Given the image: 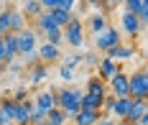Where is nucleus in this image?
<instances>
[{
    "mask_svg": "<svg viewBox=\"0 0 148 125\" xmlns=\"http://www.w3.org/2000/svg\"><path fill=\"white\" fill-rule=\"evenodd\" d=\"M82 94L84 92H82L79 87H74V84L61 87V89H56V105L72 117V115H77V112L82 110Z\"/></svg>",
    "mask_w": 148,
    "mask_h": 125,
    "instance_id": "1",
    "label": "nucleus"
},
{
    "mask_svg": "<svg viewBox=\"0 0 148 125\" xmlns=\"http://www.w3.org/2000/svg\"><path fill=\"white\" fill-rule=\"evenodd\" d=\"M64 31V41L69 44V46L74 48V51H84V23H82V18L72 16V20L61 28Z\"/></svg>",
    "mask_w": 148,
    "mask_h": 125,
    "instance_id": "2",
    "label": "nucleus"
},
{
    "mask_svg": "<svg viewBox=\"0 0 148 125\" xmlns=\"http://www.w3.org/2000/svg\"><path fill=\"white\" fill-rule=\"evenodd\" d=\"M118 44H123V36H120V28H115V26H107L105 31L95 33V51L107 54L110 48H115Z\"/></svg>",
    "mask_w": 148,
    "mask_h": 125,
    "instance_id": "3",
    "label": "nucleus"
},
{
    "mask_svg": "<svg viewBox=\"0 0 148 125\" xmlns=\"http://www.w3.org/2000/svg\"><path fill=\"white\" fill-rule=\"evenodd\" d=\"M107 92H112L115 97H130V74H125L120 69L118 74L107 82Z\"/></svg>",
    "mask_w": 148,
    "mask_h": 125,
    "instance_id": "4",
    "label": "nucleus"
},
{
    "mask_svg": "<svg viewBox=\"0 0 148 125\" xmlns=\"http://www.w3.org/2000/svg\"><path fill=\"white\" fill-rule=\"evenodd\" d=\"M130 97L133 100H148V77L143 69L130 74Z\"/></svg>",
    "mask_w": 148,
    "mask_h": 125,
    "instance_id": "5",
    "label": "nucleus"
},
{
    "mask_svg": "<svg viewBox=\"0 0 148 125\" xmlns=\"http://www.w3.org/2000/svg\"><path fill=\"white\" fill-rule=\"evenodd\" d=\"M120 28H123V33H128V36H138L140 28H143V23H140L138 13L123 8V10H120Z\"/></svg>",
    "mask_w": 148,
    "mask_h": 125,
    "instance_id": "6",
    "label": "nucleus"
},
{
    "mask_svg": "<svg viewBox=\"0 0 148 125\" xmlns=\"http://www.w3.org/2000/svg\"><path fill=\"white\" fill-rule=\"evenodd\" d=\"M15 110H18V100L3 97L0 100V125H15Z\"/></svg>",
    "mask_w": 148,
    "mask_h": 125,
    "instance_id": "7",
    "label": "nucleus"
},
{
    "mask_svg": "<svg viewBox=\"0 0 148 125\" xmlns=\"http://www.w3.org/2000/svg\"><path fill=\"white\" fill-rule=\"evenodd\" d=\"M118 72H120V61L110 59V56H102L100 59V64H97V77L102 79V82H110Z\"/></svg>",
    "mask_w": 148,
    "mask_h": 125,
    "instance_id": "8",
    "label": "nucleus"
},
{
    "mask_svg": "<svg viewBox=\"0 0 148 125\" xmlns=\"http://www.w3.org/2000/svg\"><path fill=\"white\" fill-rule=\"evenodd\" d=\"M61 59V46H54V44H49V41H41L38 44V61L44 64H54Z\"/></svg>",
    "mask_w": 148,
    "mask_h": 125,
    "instance_id": "9",
    "label": "nucleus"
},
{
    "mask_svg": "<svg viewBox=\"0 0 148 125\" xmlns=\"http://www.w3.org/2000/svg\"><path fill=\"white\" fill-rule=\"evenodd\" d=\"M102 117V110H79L77 115H72V123L74 125H97Z\"/></svg>",
    "mask_w": 148,
    "mask_h": 125,
    "instance_id": "10",
    "label": "nucleus"
},
{
    "mask_svg": "<svg viewBox=\"0 0 148 125\" xmlns=\"http://www.w3.org/2000/svg\"><path fill=\"white\" fill-rule=\"evenodd\" d=\"M8 13H10V33H21L28 26V18L23 16V10L18 5H8Z\"/></svg>",
    "mask_w": 148,
    "mask_h": 125,
    "instance_id": "11",
    "label": "nucleus"
},
{
    "mask_svg": "<svg viewBox=\"0 0 148 125\" xmlns=\"http://www.w3.org/2000/svg\"><path fill=\"white\" fill-rule=\"evenodd\" d=\"M33 28L44 36V33L54 31V28H59V26H56V20H54V16H51V10H41V16L33 20Z\"/></svg>",
    "mask_w": 148,
    "mask_h": 125,
    "instance_id": "12",
    "label": "nucleus"
},
{
    "mask_svg": "<svg viewBox=\"0 0 148 125\" xmlns=\"http://www.w3.org/2000/svg\"><path fill=\"white\" fill-rule=\"evenodd\" d=\"M105 56H110V59H115V61H128V59L135 56V46L133 44H118L115 48H110Z\"/></svg>",
    "mask_w": 148,
    "mask_h": 125,
    "instance_id": "13",
    "label": "nucleus"
},
{
    "mask_svg": "<svg viewBox=\"0 0 148 125\" xmlns=\"http://www.w3.org/2000/svg\"><path fill=\"white\" fill-rule=\"evenodd\" d=\"M33 102L44 110V112H49L51 107H56V89H41V92H36Z\"/></svg>",
    "mask_w": 148,
    "mask_h": 125,
    "instance_id": "14",
    "label": "nucleus"
},
{
    "mask_svg": "<svg viewBox=\"0 0 148 125\" xmlns=\"http://www.w3.org/2000/svg\"><path fill=\"white\" fill-rule=\"evenodd\" d=\"M46 77H49V64H44V61H33L31 64L28 82L33 84V87H38L41 82H46Z\"/></svg>",
    "mask_w": 148,
    "mask_h": 125,
    "instance_id": "15",
    "label": "nucleus"
},
{
    "mask_svg": "<svg viewBox=\"0 0 148 125\" xmlns=\"http://www.w3.org/2000/svg\"><path fill=\"white\" fill-rule=\"evenodd\" d=\"M110 26V20H107V10H97L95 16H89L87 18V28L92 33H100V31H105Z\"/></svg>",
    "mask_w": 148,
    "mask_h": 125,
    "instance_id": "16",
    "label": "nucleus"
},
{
    "mask_svg": "<svg viewBox=\"0 0 148 125\" xmlns=\"http://www.w3.org/2000/svg\"><path fill=\"white\" fill-rule=\"evenodd\" d=\"M130 100H133V97H115L110 115H112L115 120H125V117H128V110H130Z\"/></svg>",
    "mask_w": 148,
    "mask_h": 125,
    "instance_id": "17",
    "label": "nucleus"
},
{
    "mask_svg": "<svg viewBox=\"0 0 148 125\" xmlns=\"http://www.w3.org/2000/svg\"><path fill=\"white\" fill-rule=\"evenodd\" d=\"M148 110V100H130V110H128V123H135L143 112Z\"/></svg>",
    "mask_w": 148,
    "mask_h": 125,
    "instance_id": "18",
    "label": "nucleus"
},
{
    "mask_svg": "<svg viewBox=\"0 0 148 125\" xmlns=\"http://www.w3.org/2000/svg\"><path fill=\"white\" fill-rule=\"evenodd\" d=\"M87 92L89 94H100V97H107V82H102L97 74L89 77L87 79Z\"/></svg>",
    "mask_w": 148,
    "mask_h": 125,
    "instance_id": "19",
    "label": "nucleus"
},
{
    "mask_svg": "<svg viewBox=\"0 0 148 125\" xmlns=\"http://www.w3.org/2000/svg\"><path fill=\"white\" fill-rule=\"evenodd\" d=\"M21 10H23V16L28 18V20H36V18L41 16L44 5H41V0H28V3H23V5H21Z\"/></svg>",
    "mask_w": 148,
    "mask_h": 125,
    "instance_id": "20",
    "label": "nucleus"
},
{
    "mask_svg": "<svg viewBox=\"0 0 148 125\" xmlns=\"http://www.w3.org/2000/svg\"><path fill=\"white\" fill-rule=\"evenodd\" d=\"M46 120H51L54 125H69V120H72V117H69V115H66V112H64V110L56 105V107H51V110H49Z\"/></svg>",
    "mask_w": 148,
    "mask_h": 125,
    "instance_id": "21",
    "label": "nucleus"
},
{
    "mask_svg": "<svg viewBox=\"0 0 148 125\" xmlns=\"http://www.w3.org/2000/svg\"><path fill=\"white\" fill-rule=\"evenodd\" d=\"M102 102L105 97H100V94H89V92L82 94V107L84 110H102Z\"/></svg>",
    "mask_w": 148,
    "mask_h": 125,
    "instance_id": "22",
    "label": "nucleus"
},
{
    "mask_svg": "<svg viewBox=\"0 0 148 125\" xmlns=\"http://www.w3.org/2000/svg\"><path fill=\"white\" fill-rule=\"evenodd\" d=\"M51 16H54V20H56V26H59V28H64V26L72 20L74 13L69 10V8H54V10H51Z\"/></svg>",
    "mask_w": 148,
    "mask_h": 125,
    "instance_id": "23",
    "label": "nucleus"
},
{
    "mask_svg": "<svg viewBox=\"0 0 148 125\" xmlns=\"http://www.w3.org/2000/svg\"><path fill=\"white\" fill-rule=\"evenodd\" d=\"M46 115H49V112H44V110H41L38 105H36V102H33V100H31V125L44 123V120H46Z\"/></svg>",
    "mask_w": 148,
    "mask_h": 125,
    "instance_id": "24",
    "label": "nucleus"
},
{
    "mask_svg": "<svg viewBox=\"0 0 148 125\" xmlns=\"http://www.w3.org/2000/svg\"><path fill=\"white\" fill-rule=\"evenodd\" d=\"M44 36H46V41L54 44V46H61V44H64V31H61V28H54V31L44 33Z\"/></svg>",
    "mask_w": 148,
    "mask_h": 125,
    "instance_id": "25",
    "label": "nucleus"
},
{
    "mask_svg": "<svg viewBox=\"0 0 148 125\" xmlns=\"http://www.w3.org/2000/svg\"><path fill=\"white\" fill-rule=\"evenodd\" d=\"M64 66H69V69H77V66H82L84 64V59H82V54L77 51V54H69V56H64Z\"/></svg>",
    "mask_w": 148,
    "mask_h": 125,
    "instance_id": "26",
    "label": "nucleus"
},
{
    "mask_svg": "<svg viewBox=\"0 0 148 125\" xmlns=\"http://www.w3.org/2000/svg\"><path fill=\"white\" fill-rule=\"evenodd\" d=\"M5 33H10V13H8V5L0 13V36H5Z\"/></svg>",
    "mask_w": 148,
    "mask_h": 125,
    "instance_id": "27",
    "label": "nucleus"
},
{
    "mask_svg": "<svg viewBox=\"0 0 148 125\" xmlns=\"http://www.w3.org/2000/svg\"><path fill=\"white\" fill-rule=\"evenodd\" d=\"M82 59H84V64H87V66H97V64H100L97 51H87V54H82Z\"/></svg>",
    "mask_w": 148,
    "mask_h": 125,
    "instance_id": "28",
    "label": "nucleus"
},
{
    "mask_svg": "<svg viewBox=\"0 0 148 125\" xmlns=\"http://www.w3.org/2000/svg\"><path fill=\"white\" fill-rule=\"evenodd\" d=\"M59 79H61V82H72V79H74V69H69V66H64V64H61Z\"/></svg>",
    "mask_w": 148,
    "mask_h": 125,
    "instance_id": "29",
    "label": "nucleus"
},
{
    "mask_svg": "<svg viewBox=\"0 0 148 125\" xmlns=\"http://www.w3.org/2000/svg\"><path fill=\"white\" fill-rule=\"evenodd\" d=\"M123 8H128V10L138 13V10L143 8V0H125V3H123Z\"/></svg>",
    "mask_w": 148,
    "mask_h": 125,
    "instance_id": "30",
    "label": "nucleus"
},
{
    "mask_svg": "<svg viewBox=\"0 0 148 125\" xmlns=\"http://www.w3.org/2000/svg\"><path fill=\"white\" fill-rule=\"evenodd\" d=\"M138 18H140L143 26H148V0H143V8L138 10Z\"/></svg>",
    "mask_w": 148,
    "mask_h": 125,
    "instance_id": "31",
    "label": "nucleus"
},
{
    "mask_svg": "<svg viewBox=\"0 0 148 125\" xmlns=\"http://www.w3.org/2000/svg\"><path fill=\"white\" fill-rule=\"evenodd\" d=\"M0 64H8V48H5V36H0Z\"/></svg>",
    "mask_w": 148,
    "mask_h": 125,
    "instance_id": "32",
    "label": "nucleus"
},
{
    "mask_svg": "<svg viewBox=\"0 0 148 125\" xmlns=\"http://www.w3.org/2000/svg\"><path fill=\"white\" fill-rule=\"evenodd\" d=\"M15 100H18V102H23V100H28V89H23V87H18V89H15V94H13Z\"/></svg>",
    "mask_w": 148,
    "mask_h": 125,
    "instance_id": "33",
    "label": "nucleus"
},
{
    "mask_svg": "<svg viewBox=\"0 0 148 125\" xmlns=\"http://www.w3.org/2000/svg\"><path fill=\"white\" fill-rule=\"evenodd\" d=\"M97 125H118V120H115V117H100Z\"/></svg>",
    "mask_w": 148,
    "mask_h": 125,
    "instance_id": "34",
    "label": "nucleus"
},
{
    "mask_svg": "<svg viewBox=\"0 0 148 125\" xmlns=\"http://www.w3.org/2000/svg\"><path fill=\"white\" fill-rule=\"evenodd\" d=\"M135 123H138V125H148V110L140 115V117H138V120H135Z\"/></svg>",
    "mask_w": 148,
    "mask_h": 125,
    "instance_id": "35",
    "label": "nucleus"
},
{
    "mask_svg": "<svg viewBox=\"0 0 148 125\" xmlns=\"http://www.w3.org/2000/svg\"><path fill=\"white\" fill-rule=\"evenodd\" d=\"M89 5H92V8H102V0H87Z\"/></svg>",
    "mask_w": 148,
    "mask_h": 125,
    "instance_id": "36",
    "label": "nucleus"
},
{
    "mask_svg": "<svg viewBox=\"0 0 148 125\" xmlns=\"http://www.w3.org/2000/svg\"><path fill=\"white\" fill-rule=\"evenodd\" d=\"M36 125H54L51 120H44V123H36Z\"/></svg>",
    "mask_w": 148,
    "mask_h": 125,
    "instance_id": "37",
    "label": "nucleus"
},
{
    "mask_svg": "<svg viewBox=\"0 0 148 125\" xmlns=\"http://www.w3.org/2000/svg\"><path fill=\"white\" fill-rule=\"evenodd\" d=\"M118 125H130V123H128V120H118Z\"/></svg>",
    "mask_w": 148,
    "mask_h": 125,
    "instance_id": "38",
    "label": "nucleus"
},
{
    "mask_svg": "<svg viewBox=\"0 0 148 125\" xmlns=\"http://www.w3.org/2000/svg\"><path fill=\"white\" fill-rule=\"evenodd\" d=\"M15 3H18V8H21V5H23V3H28V0H15Z\"/></svg>",
    "mask_w": 148,
    "mask_h": 125,
    "instance_id": "39",
    "label": "nucleus"
},
{
    "mask_svg": "<svg viewBox=\"0 0 148 125\" xmlns=\"http://www.w3.org/2000/svg\"><path fill=\"white\" fill-rule=\"evenodd\" d=\"M3 10H5V3H3V0H0V13H3Z\"/></svg>",
    "mask_w": 148,
    "mask_h": 125,
    "instance_id": "40",
    "label": "nucleus"
},
{
    "mask_svg": "<svg viewBox=\"0 0 148 125\" xmlns=\"http://www.w3.org/2000/svg\"><path fill=\"white\" fill-rule=\"evenodd\" d=\"M143 72H146V77H148V64H146V69H143Z\"/></svg>",
    "mask_w": 148,
    "mask_h": 125,
    "instance_id": "41",
    "label": "nucleus"
},
{
    "mask_svg": "<svg viewBox=\"0 0 148 125\" xmlns=\"http://www.w3.org/2000/svg\"><path fill=\"white\" fill-rule=\"evenodd\" d=\"M115 3H118V5H120V3H125V0H115Z\"/></svg>",
    "mask_w": 148,
    "mask_h": 125,
    "instance_id": "42",
    "label": "nucleus"
},
{
    "mask_svg": "<svg viewBox=\"0 0 148 125\" xmlns=\"http://www.w3.org/2000/svg\"><path fill=\"white\" fill-rule=\"evenodd\" d=\"M130 125H138V123H130Z\"/></svg>",
    "mask_w": 148,
    "mask_h": 125,
    "instance_id": "43",
    "label": "nucleus"
}]
</instances>
